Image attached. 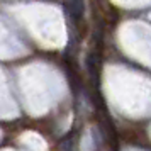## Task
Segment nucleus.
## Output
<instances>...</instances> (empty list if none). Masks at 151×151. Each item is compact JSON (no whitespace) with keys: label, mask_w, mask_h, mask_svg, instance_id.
<instances>
[{"label":"nucleus","mask_w":151,"mask_h":151,"mask_svg":"<svg viewBox=\"0 0 151 151\" xmlns=\"http://www.w3.org/2000/svg\"><path fill=\"white\" fill-rule=\"evenodd\" d=\"M17 114H19L17 104L10 95L4 75L0 73V119H14L17 117Z\"/></svg>","instance_id":"nucleus-2"},{"label":"nucleus","mask_w":151,"mask_h":151,"mask_svg":"<svg viewBox=\"0 0 151 151\" xmlns=\"http://www.w3.org/2000/svg\"><path fill=\"white\" fill-rule=\"evenodd\" d=\"M2 151H15V150H12V148H5V150H2Z\"/></svg>","instance_id":"nucleus-4"},{"label":"nucleus","mask_w":151,"mask_h":151,"mask_svg":"<svg viewBox=\"0 0 151 151\" xmlns=\"http://www.w3.org/2000/svg\"><path fill=\"white\" fill-rule=\"evenodd\" d=\"M19 144L27 151H48V144L37 132L26 131L19 136Z\"/></svg>","instance_id":"nucleus-3"},{"label":"nucleus","mask_w":151,"mask_h":151,"mask_svg":"<svg viewBox=\"0 0 151 151\" xmlns=\"http://www.w3.org/2000/svg\"><path fill=\"white\" fill-rule=\"evenodd\" d=\"M0 139H2V131H0Z\"/></svg>","instance_id":"nucleus-5"},{"label":"nucleus","mask_w":151,"mask_h":151,"mask_svg":"<svg viewBox=\"0 0 151 151\" xmlns=\"http://www.w3.org/2000/svg\"><path fill=\"white\" fill-rule=\"evenodd\" d=\"M19 82L22 100L31 116L46 114L60 97L56 93V85L49 82L42 71L34 70L32 66L22 70Z\"/></svg>","instance_id":"nucleus-1"}]
</instances>
